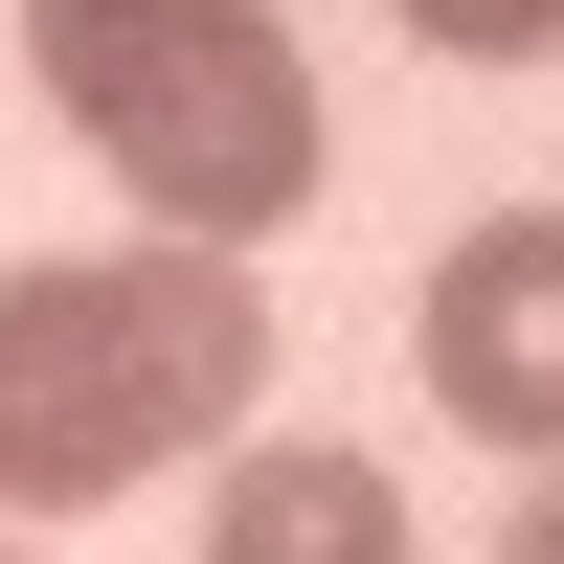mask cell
<instances>
[{"mask_svg": "<svg viewBox=\"0 0 564 564\" xmlns=\"http://www.w3.org/2000/svg\"><path fill=\"white\" fill-rule=\"evenodd\" d=\"M271 384V294L249 249H23L0 271V520H90L159 452L249 430Z\"/></svg>", "mask_w": 564, "mask_h": 564, "instance_id": "cell-1", "label": "cell"}, {"mask_svg": "<svg viewBox=\"0 0 564 564\" xmlns=\"http://www.w3.org/2000/svg\"><path fill=\"white\" fill-rule=\"evenodd\" d=\"M23 90L159 204V249H271L316 204V68L271 0H23Z\"/></svg>", "mask_w": 564, "mask_h": 564, "instance_id": "cell-2", "label": "cell"}, {"mask_svg": "<svg viewBox=\"0 0 564 564\" xmlns=\"http://www.w3.org/2000/svg\"><path fill=\"white\" fill-rule=\"evenodd\" d=\"M430 406L520 475L564 452V204H497L430 249Z\"/></svg>", "mask_w": 564, "mask_h": 564, "instance_id": "cell-3", "label": "cell"}, {"mask_svg": "<svg viewBox=\"0 0 564 564\" xmlns=\"http://www.w3.org/2000/svg\"><path fill=\"white\" fill-rule=\"evenodd\" d=\"M204 564H406V475L339 430H249L204 497Z\"/></svg>", "mask_w": 564, "mask_h": 564, "instance_id": "cell-4", "label": "cell"}, {"mask_svg": "<svg viewBox=\"0 0 564 564\" xmlns=\"http://www.w3.org/2000/svg\"><path fill=\"white\" fill-rule=\"evenodd\" d=\"M384 23H406V45H452V68H542L564 0H384Z\"/></svg>", "mask_w": 564, "mask_h": 564, "instance_id": "cell-5", "label": "cell"}, {"mask_svg": "<svg viewBox=\"0 0 564 564\" xmlns=\"http://www.w3.org/2000/svg\"><path fill=\"white\" fill-rule=\"evenodd\" d=\"M497 564H564V452L520 475V520H497Z\"/></svg>", "mask_w": 564, "mask_h": 564, "instance_id": "cell-6", "label": "cell"}]
</instances>
